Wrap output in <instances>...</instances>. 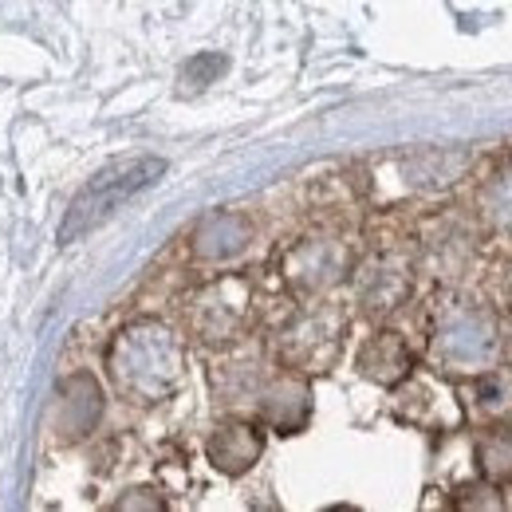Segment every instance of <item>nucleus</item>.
Here are the masks:
<instances>
[{
    "label": "nucleus",
    "instance_id": "obj_1",
    "mask_svg": "<svg viewBox=\"0 0 512 512\" xmlns=\"http://www.w3.org/2000/svg\"><path fill=\"white\" fill-rule=\"evenodd\" d=\"M162 174H166V162L154 154L119 158V162L103 166L99 174H91L67 205L64 225H60V245H75L87 233H95L99 225H107L127 201H134L142 190H150Z\"/></svg>",
    "mask_w": 512,
    "mask_h": 512
},
{
    "label": "nucleus",
    "instance_id": "obj_2",
    "mask_svg": "<svg viewBox=\"0 0 512 512\" xmlns=\"http://www.w3.org/2000/svg\"><path fill=\"white\" fill-rule=\"evenodd\" d=\"M260 453V438L253 434V426H221L217 438L209 442V457L217 469L225 473H245Z\"/></svg>",
    "mask_w": 512,
    "mask_h": 512
},
{
    "label": "nucleus",
    "instance_id": "obj_3",
    "mask_svg": "<svg viewBox=\"0 0 512 512\" xmlns=\"http://www.w3.org/2000/svg\"><path fill=\"white\" fill-rule=\"evenodd\" d=\"M221 67H225L221 56H197V60L186 67V79H193V75H205V79H209V75H213V71H221Z\"/></svg>",
    "mask_w": 512,
    "mask_h": 512
}]
</instances>
